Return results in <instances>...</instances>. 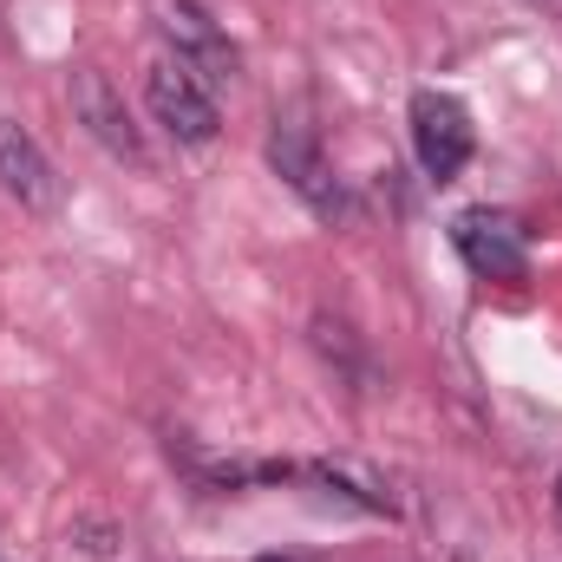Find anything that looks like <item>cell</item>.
<instances>
[{
    "label": "cell",
    "mask_w": 562,
    "mask_h": 562,
    "mask_svg": "<svg viewBox=\"0 0 562 562\" xmlns=\"http://www.w3.org/2000/svg\"><path fill=\"white\" fill-rule=\"evenodd\" d=\"M269 164H276V177L321 216V223H353L360 216V203H353V190L334 177V164H327V150L321 138L301 125V119H276L269 125Z\"/></svg>",
    "instance_id": "cell-1"
},
{
    "label": "cell",
    "mask_w": 562,
    "mask_h": 562,
    "mask_svg": "<svg viewBox=\"0 0 562 562\" xmlns=\"http://www.w3.org/2000/svg\"><path fill=\"white\" fill-rule=\"evenodd\" d=\"M451 249L471 276L484 281H524L530 276V229L510 216V210H491V203H471L451 216Z\"/></svg>",
    "instance_id": "cell-2"
},
{
    "label": "cell",
    "mask_w": 562,
    "mask_h": 562,
    "mask_svg": "<svg viewBox=\"0 0 562 562\" xmlns=\"http://www.w3.org/2000/svg\"><path fill=\"white\" fill-rule=\"evenodd\" d=\"M157 33H164L170 59H177V66H190L210 92H216V86H229V79L243 72V53L229 46L223 20H216L203 0H157Z\"/></svg>",
    "instance_id": "cell-3"
},
{
    "label": "cell",
    "mask_w": 562,
    "mask_h": 562,
    "mask_svg": "<svg viewBox=\"0 0 562 562\" xmlns=\"http://www.w3.org/2000/svg\"><path fill=\"white\" fill-rule=\"evenodd\" d=\"M406 119H413V150H419V170L431 177V183H451V177L471 164V150H477L471 112H464L451 92H438V86H419Z\"/></svg>",
    "instance_id": "cell-4"
},
{
    "label": "cell",
    "mask_w": 562,
    "mask_h": 562,
    "mask_svg": "<svg viewBox=\"0 0 562 562\" xmlns=\"http://www.w3.org/2000/svg\"><path fill=\"white\" fill-rule=\"evenodd\" d=\"M144 105H150V119H157L177 144H210L216 125H223L216 92H210L190 66H177V59H157V66L144 72Z\"/></svg>",
    "instance_id": "cell-5"
},
{
    "label": "cell",
    "mask_w": 562,
    "mask_h": 562,
    "mask_svg": "<svg viewBox=\"0 0 562 562\" xmlns=\"http://www.w3.org/2000/svg\"><path fill=\"white\" fill-rule=\"evenodd\" d=\"M72 112H79V125L105 144L112 157L144 164V138H138V125H132V105H125V92H119L99 66H79V72H72Z\"/></svg>",
    "instance_id": "cell-6"
},
{
    "label": "cell",
    "mask_w": 562,
    "mask_h": 562,
    "mask_svg": "<svg viewBox=\"0 0 562 562\" xmlns=\"http://www.w3.org/2000/svg\"><path fill=\"white\" fill-rule=\"evenodd\" d=\"M0 190L20 210H53L59 203V170L20 119H0Z\"/></svg>",
    "instance_id": "cell-7"
},
{
    "label": "cell",
    "mask_w": 562,
    "mask_h": 562,
    "mask_svg": "<svg viewBox=\"0 0 562 562\" xmlns=\"http://www.w3.org/2000/svg\"><path fill=\"white\" fill-rule=\"evenodd\" d=\"M557 524H562V471H557Z\"/></svg>",
    "instance_id": "cell-8"
},
{
    "label": "cell",
    "mask_w": 562,
    "mask_h": 562,
    "mask_svg": "<svg viewBox=\"0 0 562 562\" xmlns=\"http://www.w3.org/2000/svg\"><path fill=\"white\" fill-rule=\"evenodd\" d=\"M256 562H307V557H256Z\"/></svg>",
    "instance_id": "cell-9"
}]
</instances>
